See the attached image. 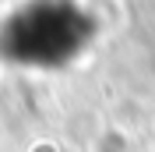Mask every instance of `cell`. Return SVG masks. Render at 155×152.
Listing matches in <instances>:
<instances>
[{
	"mask_svg": "<svg viewBox=\"0 0 155 152\" xmlns=\"http://www.w3.org/2000/svg\"><path fill=\"white\" fill-rule=\"evenodd\" d=\"M88 43L81 11L67 0H32L4 25L0 53L25 67H57L74 60Z\"/></svg>",
	"mask_w": 155,
	"mask_h": 152,
	"instance_id": "6da1fadb",
	"label": "cell"
}]
</instances>
